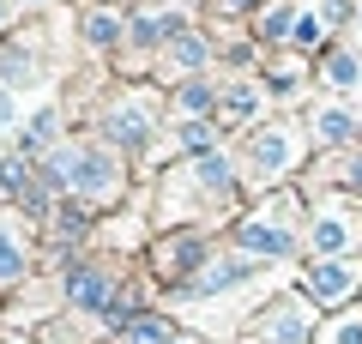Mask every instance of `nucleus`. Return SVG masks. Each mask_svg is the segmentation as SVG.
<instances>
[{"label":"nucleus","mask_w":362,"mask_h":344,"mask_svg":"<svg viewBox=\"0 0 362 344\" xmlns=\"http://www.w3.org/2000/svg\"><path fill=\"white\" fill-rule=\"evenodd\" d=\"M0 79H6V85H25V79H30V61H25V55H0Z\"/></svg>","instance_id":"15"},{"label":"nucleus","mask_w":362,"mask_h":344,"mask_svg":"<svg viewBox=\"0 0 362 344\" xmlns=\"http://www.w3.org/2000/svg\"><path fill=\"white\" fill-rule=\"evenodd\" d=\"M242 242L254 254H290V229L284 224H242Z\"/></svg>","instance_id":"5"},{"label":"nucleus","mask_w":362,"mask_h":344,"mask_svg":"<svg viewBox=\"0 0 362 344\" xmlns=\"http://www.w3.org/2000/svg\"><path fill=\"white\" fill-rule=\"evenodd\" d=\"M314 242H320V248H326V254H338V248H344V242H350V229H344V224H338V217H320V224H314Z\"/></svg>","instance_id":"11"},{"label":"nucleus","mask_w":362,"mask_h":344,"mask_svg":"<svg viewBox=\"0 0 362 344\" xmlns=\"http://www.w3.org/2000/svg\"><path fill=\"white\" fill-rule=\"evenodd\" d=\"M314 133H320V145H338V139H350V133H356V121H350L344 109H326V115H320V127H314Z\"/></svg>","instance_id":"8"},{"label":"nucleus","mask_w":362,"mask_h":344,"mask_svg":"<svg viewBox=\"0 0 362 344\" xmlns=\"http://www.w3.org/2000/svg\"><path fill=\"white\" fill-rule=\"evenodd\" d=\"M169 61L194 73V67H206V42H199V37H175V42H169Z\"/></svg>","instance_id":"9"},{"label":"nucleus","mask_w":362,"mask_h":344,"mask_svg":"<svg viewBox=\"0 0 362 344\" xmlns=\"http://www.w3.org/2000/svg\"><path fill=\"white\" fill-rule=\"evenodd\" d=\"M66 296H73L78 308H109L121 290L109 284V272H103V266H73V278H66Z\"/></svg>","instance_id":"2"},{"label":"nucleus","mask_w":362,"mask_h":344,"mask_svg":"<svg viewBox=\"0 0 362 344\" xmlns=\"http://www.w3.org/2000/svg\"><path fill=\"white\" fill-rule=\"evenodd\" d=\"M0 18H6V0H0Z\"/></svg>","instance_id":"23"},{"label":"nucleus","mask_w":362,"mask_h":344,"mask_svg":"<svg viewBox=\"0 0 362 344\" xmlns=\"http://www.w3.org/2000/svg\"><path fill=\"white\" fill-rule=\"evenodd\" d=\"M109 133H115V145H139L145 133H151V109H145V103H127V109H115Z\"/></svg>","instance_id":"4"},{"label":"nucleus","mask_w":362,"mask_h":344,"mask_svg":"<svg viewBox=\"0 0 362 344\" xmlns=\"http://www.w3.org/2000/svg\"><path fill=\"white\" fill-rule=\"evenodd\" d=\"M302 284H308L314 302H344L350 284H356V272H350L344 260H320V266H308V278H302Z\"/></svg>","instance_id":"3"},{"label":"nucleus","mask_w":362,"mask_h":344,"mask_svg":"<svg viewBox=\"0 0 362 344\" xmlns=\"http://www.w3.org/2000/svg\"><path fill=\"white\" fill-rule=\"evenodd\" d=\"M49 139H54V109H42L37 121H30V127H25V151H42V145H49Z\"/></svg>","instance_id":"12"},{"label":"nucleus","mask_w":362,"mask_h":344,"mask_svg":"<svg viewBox=\"0 0 362 344\" xmlns=\"http://www.w3.org/2000/svg\"><path fill=\"white\" fill-rule=\"evenodd\" d=\"M332 85H356V61H350V55H332Z\"/></svg>","instance_id":"16"},{"label":"nucleus","mask_w":362,"mask_h":344,"mask_svg":"<svg viewBox=\"0 0 362 344\" xmlns=\"http://www.w3.org/2000/svg\"><path fill=\"white\" fill-rule=\"evenodd\" d=\"M169 344H181V338H169Z\"/></svg>","instance_id":"24"},{"label":"nucleus","mask_w":362,"mask_h":344,"mask_svg":"<svg viewBox=\"0 0 362 344\" xmlns=\"http://www.w3.org/2000/svg\"><path fill=\"white\" fill-rule=\"evenodd\" d=\"M18 272H25V248L0 229V278H18Z\"/></svg>","instance_id":"13"},{"label":"nucleus","mask_w":362,"mask_h":344,"mask_svg":"<svg viewBox=\"0 0 362 344\" xmlns=\"http://www.w3.org/2000/svg\"><path fill=\"white\" fill-rule=\"evenodd\" d=\"M199 254H206V248H199L194 236H175V242H163V248H157V272H187Z\"/></svg>","instance_id":"6"},{"label":"nucleus","mask_w":362,"mask_h":344,"mask_svg":"<svg viewBox=\"0 0 362 344\" xmlns=\"http://www.w3.org/2000/svg\"><path fill=\"white\" fill-rule=\"evenodd\" d=\"M350 181H356V188H362V164H356V169H350Z\"/></svg>","instance_id":"22"},{"label":"nucleus","mask_w":362,"mask_h":344,"mask_svg":"<svg viewBox=\"0 0 362 344\" xmlns=\"http://www.w3.org/2000/svg\"><path fill=\"white\" fill-rule=\"evenodd\" d=\"M290 18H296L290 6H272V13H259V37H272V42H278V37L290 30Z\"/></svg>","instance_id":"14"},{"label":"nucleus","mask_w":362,"mask_h":344,"mask_svg":"<svg viewBox=\"0 0 362 344\" xmlns=\"http://www.w3.org/2000/svg\"><path fill=\"white\" fill-rule=\"evenodd\" d=\"M296 25H302V30H296L302 42H320V30H326V25H320V18H314V13H308V18H296Z\"/></svg>","instance_id":"19"},{"label":"nucleus","mask_w":362,"mask_h":344,"mask_svg":"<svg viewBox=\"0 0 362 344\" xmlns=\"http://www.w3.org/2000/svg\"><path fill=\"white\" fill-rule=\"evenodd\" d=\"M6 121H13V97H6V91H0V127H6Z\"/></svg>","instance_id":"20"},{"label":"nucleus","mask_w":362,"mask_h":344,"mask_svg":"<svg viewBox=\"0 0 362 344\" xmlns=\"http://www.w3.org/2000/svg\"><path fill=\"white\" fill-rule=\"evenodd\" d=\"M326 344H362V320H344V326L326 332Z\"/></svg>","instance_id":"17"},{"label":"nucleus","mask_w":362,"mask_h":344,"mask_svg":"<svg viewBox=\"0 0 362 344\" xmlns=\"http://www.w3.org/2000/svg\"><path fill=\"white\" fill-rule=\"evenodd\" d=\"M247 278V266L242 260H230V266H211L206 278H199V290H230V284H242Z\"/></svg>","instance_id":"10"},{"label":"nucleus","mask_w":362,"mask_h":344,"mask_svg":"<svg viewBox=\"0 0 362 344\" xmlns=\"http://www.w3.org/2000/svg\"><path fill=\"white\" fill-rule=\"evenodd\" d=\"M175 332H169V320H157V314H145V320H133L127 326V344H169Z\"/></svg>","instance_id":"7"},{"label":"nucleus","mask_w":362,"mask_h":344,"mask_svg":"<svg viewBox=\"0 0 362 344\" xmlns=\"http://www.w3.org/2000/svg\"><path fill=\"white\" fill-rule=\"evenodd\" d=\"M247 157H254V164L266 169V176H284V169L296 164V133H284V127H266V133H254Z\"/></svg>","instance_id":"1"},{"label":"nucleus","mask_w":362,"mask_h":344,"mask_svg":"<svg viewBox=\"0 0 362 344\" xmlns=\"http://www.w3.org/2000/svg\"><path fill=\"white\" fill-rule=\"evenodd\" d=\"M218 6H223V13H235V6H247V0H218Z\"/></svg>","instance_id":"21"},{"label":"nucleus","mask_w":362,"mask_h":344,"mask_svg":"<svg viewBox=\"0 0 362 344\" xmlns=\"http://www.w3.org/2000/svg\"><path fill=\"white\" fill-rule=\"evenodd\" d=\"M85 37L97 42V49H103V42H115V18H103V13H97V18H90V30H85Z\"/></svg>","instance_id":"18"}]
</instances>
